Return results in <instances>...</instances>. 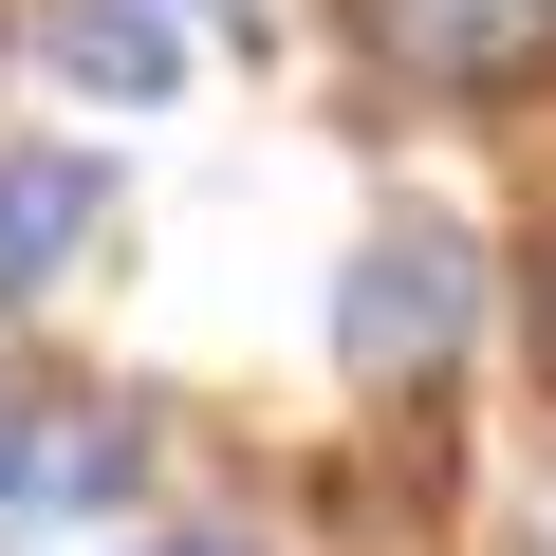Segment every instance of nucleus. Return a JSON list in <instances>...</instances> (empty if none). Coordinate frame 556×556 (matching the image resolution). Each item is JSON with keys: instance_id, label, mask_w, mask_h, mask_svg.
<instances>
[{"instance_id": "obj_8", "label": "nucleus", "mask_w": 556, "mask_h": 556, "mask_svg": "<svg viewBox=\"0 0 556 556\" xmlns=\"http://www.w3.org/2000/svg\"><path fill=\"white\" fill-rule=\"evenodd\" d=\"M223 20H241V38H278V0H223Z\"/></svg>"}, {"instance_id": "obj_3", "label": "nucleus", "mask_w": 556, "mask_h": 556, "mask_svg": "<svg viewBox=\"0 0 556 556\" xmlns=\"http://www.w3.org/2000/svg\"><path fill=\"white\" fill-rule=\"evenodd\" d=\"M112 223H130V186L93 130H0V316H56L112 260Z\"/></svg>"}, {"instance_id": "obj_5", "label": "nucleus", "mask_w": 556, "mask_h": 556, "mask_svg": "<svg viewBox=\"0 0 556 556\" xmlns=\"http://www.w3.org/2000/svg\"><path fill=\"white\" fill-rule=\"evenodd\" d=\"M20 56L75 112H167L186 93V20H167V0H20Z\"/></svg>"}, {"instance_id": "obj_6", "label": "nucleus", "mask_w": 556, "mask_h": 556, "mask_svg": "<svg viewBox=\"0 0 556 556\" xmlns=\"http://www.w3.org/2000/svg\"><path fill=\"white\" fill-rule=\"evenodd\" d=\"M130 556H260V538H241V519H149Z\"/></svg>"}, {"instance_id": "obj_2", "label": "nucleus", "mask_w": 556, "mask_h": 556, "mask_svg": "<svg viewBox=\"0 0 556 556\" xmlns=\"http://www.w3.org/2000/svg\"><path fill=\"white\" fill-rule=\"evenodd\" d=\"M149 482V427L112 390H56V371H0V538H56V519H130Z\"/></svg>"}, {"instance_id": "obj_4", "label": "nucleus", "mask_w": 556, "mask_h": 556, "mask_svg": "<svg viewBox=\"0 0 556 556\" xmlns=\"http://www.w3.org/2000/svg\"><path fill=\"white\" fill-rule=\"evenodd\" d=\"M371 75L445 93V112H501V93H556V0H353Z\"/></svg>"}, {"instance_id": "obj_7", "label": "nucleus", "mask_w": 556, "mask_h": 556, "mask_svg": "<svg viewBox=\"0 0 556 556\" xmlns=\"http://www.w3.org/2000/svg\"><path fill=\"white\" fill-rule=\"evenodd\" d=\"M519 316H538V390H556V223H538V278H519Z\"/></svg>"}, {"instance_id": "obj_1", "label": "nucleus", "mask_w": 556, "mask_h": 556, "mask_svg": "<svg viewBox=\"0 0 556 556\" xmlns=\"http://www.w3.org/2000/svg\"><path fill=\"white\" fill-rule=\"evenodd\" d=\"M464 334H482V241H464L445 204H390V223L334 260V371L390 408V390H445Z\"/></svg>"}, {"instance_id": "obj_9", "label": "nucleus", "mask_w": 556, "mask_h": 556, "mask_svg": "<svg viewBox=\"0 0 556 556\" xmlns=\"http://www.w3.org/2000/svg\"><path fill=\"white\" fill-rule=\"evenodd\" d=\"M538 556H556V501H538Z\"/></svg>"}]
</instances>
